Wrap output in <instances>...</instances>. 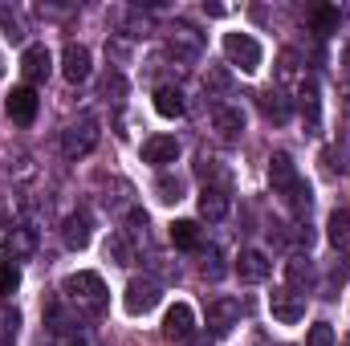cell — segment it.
I'll return each instance as SVG.
<instances>
[{
    "instance_id": "cell-2",
    "label": "cell",
    "mask_w": 350,
    "mask_h": 346,
    "mask_svg": "<svg viewBox=\"0 0 350 346\" xmlns=\"http://www.w3.org/2000/svg\"><path fill=\"white\" fill-rule=\"evenodd\" d=\"M98 139H102L98 118H94V114H82V118H74V122L62 131V155H66V159H86L90 151L98 147Z\"/></svg>"
},
{
    "instance_id": "cell-34",
    "label": "cell",
    "mask_w": 350,
    "mask_h": 346,
    "mask_svg": "<svg viewBox=\"0 0 350 346\" xmlns=\"http://www.w3.org/2000/svg\"><path fill=\"white\" fill-rule=\"evenodd\" d=\"M126 237H139V232H147V212L143 208H131V216H126Z\"/></svg>"
},
{
    "instance_id": "cell-22",
    "label": "cell",
    "mask_w": 350,
    "mask_h": 346,
    "mask_svg": "<svg viewBox=\"0 0 350 346\" xmlns=\"http://www.w3.org/2000/svg\"><path fill=\"white\" fill-rule=\"evenodd\" d=\"M155 110L163 118H179L183 114V90L179 86H159L155 90Z\"/></svg>"
},
{
    "instance_id": "cell-42",
    "label": "cell",
    "mask_w": 350,
    "mask_h": 346,
    "mask_svg": "<svg viewBox=\"0 0 350 346\" xmlns=\"http://www.w3.org/2000/svg\"><path fill=\"white\" fill-rule=\"evenodd\" d=\"M347 346H350V338H347Z\"/></svg>"
},
{
    "instance_id": "cell-6",
    "label": "cell",
    "mask_w": 350,
    "mask_h": 346,
    "mask_svg": "<svg viewBox=\"0 0 350 346\" xmlns=\"http://www.w3.org/2000/svg\"><path fill=\"white\" fill-rule=\"evenodd\" d=\"M269 310H273V318L277 322H285V326H293V322H301L306 318V293H297V289H273L269 293Z\"/></svg>"
},
{
    "instance_id": "cell-15",
    "label": "cell",
    "mask_w": 350,
    "mask_h": 346,
    "mask_svg": "<svg viewBox=\"0 0 350 346\" xmlns=\"http://www.w3.org/2000/svg\"><path fill=\"white\" fill-rule=\"evenodd\" d=\"M62 74H66V82H86L90 78V49L86 45H66V53H62Z\"/></svg>"
},
{
    "instance_id": "cell-38",
    "label": "cell",
    "mask_w": 350,
    "mask_h": 346,
    "mask_svg": "<svg viewBox=\"0 0 350 346\" xmlns=\"http://www.w3.org/2000/svg\"><path fill=\"white\" fill-rule=\"evenodd\" d=\"M4 228H8V224H4V216H0V245L8 241V232H4Z\"/></svg>"
},
{
    "instance_id": "cell-12",
    "label": "cell",
    "mask_w": 350,
    "mask_h": 346,
    "mask_svg": "<svg viewBox=\"0 0 350 346\" xmlns=\"http://www.w3.org/2000/svg\"><path fill=\"white\" fill-rule=\"evenodd\" d=\"M4 110H8V118H12V122L29 127V122L37 118V90H33V86H16L12 94H8Z\"/></svg>"
},
{
    "instance_id": "cell-7",
    "label": "cell",
    "mask_w": 350,
    "mask_h": 346,
    "mask_svg": "<svg viewBox=\"0 0 350 346\" xmlns=\"http://www.w3.org/2000/svg\"><path fill=\"white\" fill-rule=\"evenodd\" d=\"M21 74H25L29 86L49 82V74H53V53H49L45 45H25V53H21Z\"/></svg>"
},
{
    "instance_id": "cell-30",
    "label": "cell",
    "mask_w": 350,
    "mask_h": 346,
    "mask_svg": "<svg viewBox=\"0 0 350 346\" xmlns=\"http://www.w3.org/2000/svg\"><path fill=\"white\" fill-rule=\"evenodd\" d=\"M306 346H334V326L330 322H314L310 334H306Z\"/></svg>"
},
{
    "instance_id": "cell-5",
    "label": "cell",
    "mask_w": 350,
    "mask_h": 346,
    "mask_svg": "<svg viewBox=\"0 0 350 346\" xmlns=\"http://www.w3.org/2000/svg\"><path fill=\"white\" fill-rule=\"evenodd\" d=\"M167 53H172L175 62H183V66H196L200 57H204V37L191 29V25H172L167 29Z\"/></svg>"
},
{
    "instance_id": "cell-10",
    "label": "cell",
    "mask_w": 350,
    "mask_h": 346,
    "mask_svg": "<svg viewBox=\"0 0 350 346\" xmlns=\"http://www.w3.org/2000/svg\"><path fill=\"white\" fill-rule=\"evenodd\" d=\"M163 334L175 338V343H191V334H196V314H191L187 302H175L172 310L163 314Z\"/></svg>"
},
{
    "instance_id": "cell-17",
    "label": "cell",
    "mask_w": 350,
    "mask_h": 346,
    "mask_svg": "<svg viewBox=\"0 0 350 346\" xmlns=\"http://www.w3.org/2000/svg\"><path fill=\"white\" fill-rule=\"evenodd\" d=\"M62 241H66V249H86L90 245V216L86 212H70L66 216V224H62Z\"/></svg>"
},
{
    "instance_id": "cell-1",
    "label": "cell",
    "mask_w": 350,
    "mask_h": 346,
    "mask_svg": "<svg viewBox=\"0 0 350 346\" xmlns=\"http://www.w3.org/2000/svg\"><path fill=\"white\" fill-rule=\"evenodd\" d=\"M62 297H66V306H70L78 318H98V314L106 310V302H110L106 281H102L98 273H70V277L62 281Z\"/></svg>"
},
{
    "instance_id": "cell-18",
    "label": "cell",
    "mask_w": 350,
    "mask_h": 346,
    "mask_svg": "<svg viewBox=\"0 0 350 346\" xmlns=\"http://www.w3.org/2000/svg\"><path fill=\"white\" fill-rule=\"evenodd\" d=\"M301 114H306V127H310V135H318V127H322V98H318V82L306 74V82H301Z\"/></svg>"
},
{
    "instance_id": "cell-33",
    "label": "cell",
    "mask_w": 350,
    "mask_h": 346,
    "mask_svg": "<svg viewBox=\"0 0 350 346\" xmlns=\"http://www.w3.org/2000/svg\"><path fill=\"white\" fill-rule=\"evenodd\" d=\"M16 326H21V314H16L12 306H4V310H0V338H12Z\"/></svg>"
},
{
    "instance_id": "cell-28",
    "label": "cell",
    "mask_w": 350,
    "mask_h": 346,
    "mask_svg": "<svg viewBox=\"0 0 350 346\" xmlns=\"http://www.w3.org/2000/svg\"><path fill=\"white\" fill-rule=\"evenodd\" d=\"M21 289V265L12 257L0 261V297H8V293H16Z\"/></svg>"
},
{
    "instance_id": "cell-14",
    "label": "cell",
    "mask_w": 350,
    "mask_h": 346,
    "mask_svg": "<svg viewBox=\"0 0 350 346\" xmlns=\"http://www.w3.org/2000/svg\"><path fill=\"white\" fill-rule=\"evenodd\" d=\"M269 273H273V261L265 257L261 249H241V257H237V277L241 281H269Z\"/></svg>"
},
{
    "instance_id": "cell-11",
    "label": "cell",
    "mask_w": 350,
    "mask_h": 346,
    "mask_svg": "<svg viewBox=\"0 0 350 346\" xmlns=\"http://www.w3.org/2000/svg\"><path fill=\"white\" fill-rule=\"evenodd\" d=\"M175 159H179V139H175V135H151V139L143 143V163L167 168Z\"/></svg>"
},
{
    "instance_id": "cell-25",
    "label": "cell",
    "mask_w": 350,
    "mask_h": 346,
    "mask_svg": "<svg viewBox=\"0 0 350 346\" xmlns=\"http://www.w3.org/2000/svg\"><path fill=\"white\" fill-rule=\"evenodd\" d=\"M172 245L175 249H200V224H196V220H175L172 224Z\"/></svg>"
},
{
    "instance_id": "cell-21",
    "label": "cell",
    "mask_w": 350,
    "mask_h": 346,
    "mask_svg": "<svg viewBox=\"0 0 350 346\" xmlns=\"http://www.w3.org/2000/svg\"><path fill=\"white\" fill-rule=\"evenodd\" d=\"M106 257L114 261V265H131V261H135V245H131L126 228H114V232H110V241H106Z\"/></svg>"
},
{
    "instance_id": "cell-3",
    "label": "cell",
    "mask_w": 350,
    "mask_h": 346,
    "mask_svg": "<svg viewBox=\"0 0 350 346\" xmlns=\"http://www.w3.org/2000/svg\"><path fill=\"white\" fill-rule=\"evenodd\" d=\"M224 57L241 74H257L265 53H261V45H257V37H249V33H224Z\"/></svg>"
},
{
    "instance_id": "cell-26",
    "label": "cell",
    "mask_w": 350,
    "mask_h": 346,
    "mask_svg": "<svg viewBox=\"0 0 350 346\" xmlns=\"http://www.w3.org/2000/svg\"><path fill=\"white\" fill-rule=\"evenodd\" d=\"M196 172L204 175V187H224V191H228V172L220 168V159L200 155V168H196Z\"/></svg>"
},
{
    "instance_id": "cell-19",
    "label": "cell",
    "mask_w": 350,
    "mask_h": 346,
    "mask_svg": "<svg viewBox=\"0 0 350 346\" xmlns=\"http://www.w3.org/2000/svg\"><path fill=\"white\" fill-rule=\"evenodd\" d=\"M196 204H200V216L204 220H224L228 216V191L224 187H204Z\"/></svg>"
},
{
    "instance_id": "cell-36",
    "label": "cell",
    "mask_w": 350,
    "mask_h": 346,
    "mask_svg": "<svg viewBox=\"0 0 350 346\" xmlns=\"http://www.w3.org/2000/svg\"><path fill=\"white\" fill-rule=\"evenodd\" d=\"M204 86H208V90H228V74H224V70H208Z\"/></svg>"
},
{
    "instance_id": "cell-29",
    "label": "cell",
    "mask_w": 350,
    "mask_h": 346,
    "mask_svg": "<svg viewBox=\"0 0 350 346\" xmlns=\"http://www.w3.org/2000/svg\"><path fill=\"white\" fill-rule=\"evenodd\" d=\"M277 82H306V74L297 70V53H293V49L281 53V62H277Z\"/></svg>"
},
{
    "instance_id": "cell-32",
    "label": "cell",
    "mask_w": 350,
    "mask_h": 346,
    "mask_svg": "<svg viewBox=\"0 0 350 346\" xmlns=\"http://www.w3.org/2000/svg\"><path fill=\"white\" fill-rule=\"evenodd\" d=\"M314 25L322 29V33H330V29H338V8H314Z\"/></svg>"
},
{
    "instance_id": "cell-24",
    "label": "cell",
    "mask_w": 350,
    "mask_h": 346,
    "mask_svg": "<svg viewBox=\"0 0 350 346\" xmlns=\"http://www.w3.org/2000/svg\"><path fill=\"white\" fill-rule=\"evenodd\" d=\"M8 253H12V261H25L33 249H37V237H33V228H12L8 232Z\"/></svg>"
},
{
    "instance_id": "cell-27",
    "label": "cell",
    "mask_w": 350,
    "mask_h": 346,
    "mask_svg": "<svg viewBox=\"0 0 350 346\" xmlns=\"http://www.w3.org/2000/svg\"><path fill=\"white\" fill-rule=\"evenodd\" d=\"M155 196H159L163 204H179V200H183V179H179V175H159V179H155Z\"/></svg>"
},
{
    "instance_id": "cell-37",
    "label": "cell",
    "mask_w": 350,
    "mask_h": 346,
    "mask_svg": "<svg viewBox=\"0 0 350 346\" xmlns=\"http://www.w3.org/2000/svg\"><path fill=\"white\" fill-rule=\"evenodd\" d=\"M342 98H347V114H350V78L342 82Z\"/></svg>"
},
{
    "instance_id": "cell-9",
    "label": "cell",
    "mask_w": 350,
    "mask_h": 346,
    "mask_svg": "<svg viewBox=\"0 0 350 346\" xmlns=\"http://www.w3.org/2000/svg\"><path fill=\"white\" fill-rule=\"evenodd\" d=\"M297 179H301V175H297L293 159H289L285 151H277V155L269 159V187H273V196H281V200H285V196L297 187Z\"/></svg>"
},
{
    "instance_id": "cell-23",
    "label": "cell",
    "mask_w": 350,
    "mask_h": 346,
    "mask_svg": "<svg viewBox=\"0 0 350 346\" xmlns=\"http://www.w3.org/2000/svg\"><path fill=\"white\" fill-rule=\"evenodd\" d=\"M285 277H289V289H297V293H301V289H310V285H314V265H310L306 257H293L289 265H285Z\"/></svg>"
},
{
    "instance_id": "cell-39",
    "label": "cell",
    "mask_w": 350,
    "mask_h": 346,
    "mask_svg": "<svg viewBox=\"0 0 350 346\" xmlns=\"http://www.w3.org/2000/svg\"><path fill=\"white\" fill-rule=\"evenodd\" d=\"M0 346H12V338H0Z\"/></svg>"
},
{
    "instance_id": "cell-20",
    "label": "cell",
    "mask_w": 350,
    "mask_h": 346,
    "mask_svg": "<svg viewBox=\"0 0 350 346\" xmlns=\"http://www.w3.org/2000/svg\"><path fill=\"white\" fill-rule=\"evenodd\" d=\"M326 237L338 253H350V212H330L326 220Z\"/></svg>"
},
{
    "instance_id": "cell-40",
    "label": "cell",
    "mask_w": 350,
    "mask_h": 346,
    "mask_svg": "<svg viewBox=\"0 0 350 346\" xmlns=\"http://www.w3.org/2000/svg\"><path fill=\"white\" fill-rule=\"evenodd\" d=\"M70 346H86V343H82V338H74V343H70Z\"/></svg>"
},
{
    "instance_id": "cell-41",
    "label": "cell",
    "mask_w": 350,
    "mask_h": 346,
    "mask_svg": "<svg viewBox=\"0 0 350 346\" xmlns=\"http://www.w3.org/2000/svg\"><path fill=\"white\" fill-rule=\"evenodd\" d=\"M0 78H4V57H0Z\"/></svg>"
},
{
    "instance_id": "cell-4",
    "label": "cell",
    "mask_w": 350,
    "mask_h": 346,
    "mask_svg": "<svg viewBox=\"0 0 350 346\" xmlns=\"http://www.w3.org/2000/svg\"><path fill=\"white\" fill-rule=\"evenodd\" d=\"M159 302H163V289H159V281H151V277H131V285H126V297H122V306H126V314H131V318H143V314H151Z\"/></svg>"
},
{
    "instance_id": "cell-8",
    "label": "cell",
    "mask_w": 350,
    "mask_h": 346,
    "mask_svg": "<svg viewBox=\"0 0 350 346\" xmlns=\"http://www.w3.org/2000/svg\"><path fill=\"white\" fill-rule=\"evenodd\" d=\"M237 322H241V302L237 297H216L208 306V334L212 338H224Z\"/></svg>"
},
{
    "instance_id": "cell-35",
    "label": "cell",
    "mask_w": 350,
    "mask_h": 346,
    "mask_svg": "<svg viewBox=\"0 0 350 346\" xmlns=\"http://www.w3.org/2000/svg\"><path fill=\"white\" fill-rule=\"evenodd\" d=\"M106 98H114V102H122V94H126V82H122V74H110L106 78V86H102Z\"/></svg>"
},
{
    "instance_id": "cell-31",
    "label": "cell",
    "mask_w": 350,
    "mask_h": 346,
    "mask_svg": "<svg viewBox=\"0 0 350 346\" xmlns=\"http://www.w3.org/2000/svg\"><path fill=\"white\" fill-rule=\"evenodd\" d=\"M0 29L8 33V41H25V25H21V16L8 12V8H0Z\"/></svg>"
},
{
    "instance_id": "cell-16",
    "label": "cell",
    "mask_w": 350,
    "mask_h": 346,
    "mask_svg": "<svg viewBox=\"0 0 350 346\" xmlns=\"http://www.w3.org/2000/svg\"><path fill=\"white\" fill-rule=\"evenodd\" d=\"M257 106H261V114L269 118V122H289V114H293V102L281 94V90H261L257 94Z\"/></svg>"
},
{
    "instance_id": "cell-13",
    "label": "cell",
    "mask_w": 350,
    "mask_h": 346,
    "mask_svg": "<svg viewBox=\"0 0 350 346\" xmlns=\"http://www.w3.org/2000/svg\"><path fill=\"white\" fill-rule=\"evenodd\" d=\"M212 127H216L220 139H241V131H245V110H241V106H228V102H216V106H212Z\"/></svg>"
}]
</instances>
